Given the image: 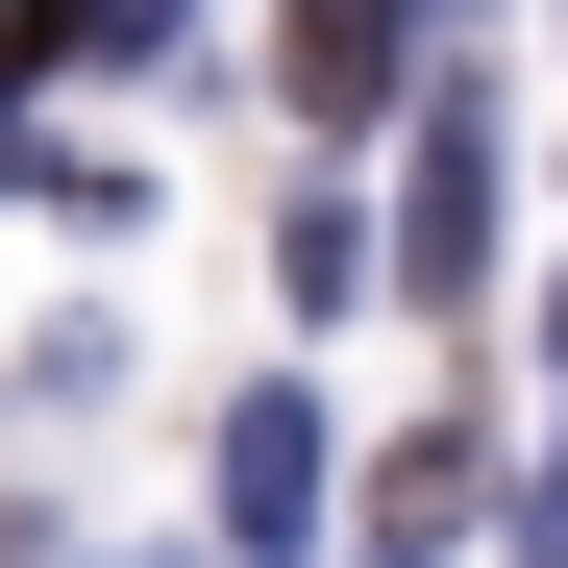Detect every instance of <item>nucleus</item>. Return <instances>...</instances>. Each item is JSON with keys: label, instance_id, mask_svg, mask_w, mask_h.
<instances>
[{"label": "nucleus", "instance_id": "6", "mask_svg": "<svg viewBox=\"0 0 568 568\" xmlns=\"http://www.w3.org/2000/svg\"><path fill=\"white\" fill-rule=\"evenodd\" d=\"M371 568H420V544H371Z\"/></svg>", "mask_w": 568, "mask_h": 568}, {"label": "nucleus", "instance_id": "1", "mask_svg": "<svg viewBox=\"0 0 568 568\" xmlns=\"http://www.w3.org/2000/svg\"><path fill=\"white\" fill-rule=\"evenodd\" d=\"M469 272H495V124L420 100L396 124V297H469Z\"/></svg>", "mask_w": 568, "mask_h": 568}, {"label": "nucleus", "instance_id": "5", "mask_svg": "<svg viewBox=\"0 0 568 568\" xmlns=\"http://www.w3.org/2000/svg\"><path fill=\"white\" fill-rule=\"evenodd\" d=\"M544 396H568V322H544Z\"/></svg>", "mask_w": 568, "mask_h": 568}, {"label": "nucleus", "instance_id": "2", "mask_svg": "<svg viewBox=\"0 0 568 568\" xmlns=\"http://www.w3.org/2000/svg\"><path fill=\"white\" fill-rule=\"evenodd\" d=\"M199 495H223V544H199V568H272V544H322V396H223Z\"/></svg>", "mask_w": 568, "mask_h": 568}, {"label": "nucleus", "instance_id": "3", "mask_svg": "<svg viewBox=\"0 0 568 568\" xmlns=\"http://www.w3.org/2000/svg\"><path fill=\"white\" fill-rule=\"evenodd\" d=\"M396 26L420 0H297V26H272V74H297V124L346 149V124H396Z\"/></svg>", "mask_w": 568, "mask_h": 568}, {"label": "nucleus", "instance_id": "4", "mask_svg": "<svg viewBox=\"0 0 568 568\" xmlns=\"http://www.w3.org/2000/svg\"><path fill=\"white\" fill-rule=\"evenodd\" d=\"M199 0H0V74H74V50H173Z\"/></svg>", "mask_w": 568, "mask_h": 568}]
</instances>
